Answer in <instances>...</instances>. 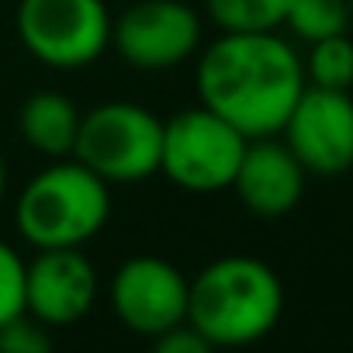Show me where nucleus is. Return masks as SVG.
Listing matches in <instances>:
<instances>
[{
  "label": "nucleus",
  "mask_w": 353,
  "mask_h": 353,
  "mask_svg": "<svg viewBox=\"0 0 353 353\" xmlns=\"http://www.w3.org/2000/svg\"><path fill=\"white\" fill-rule=\"evenodd\" d=\"M305 87V63L277 32H222L198 59L201 104L246 139L277 135Z\"/></svg>",
  "instance_id": "obj_1"
},
{
  "label": "nucleus",
  "mask_w": 353,
  "mask_h": 353,
  "mask_svg": "<svg viewBox=\"0 0 353 353\" xmlns=\"http://www.w3.org/2000/svg\"><path fill=\"white\" fill-rule=\"evenodd\" d=\"M284 312L281 277L256 256H222L191 281L188 322L212 346H250Z\"/></svg>",
  "instance_id": "obj_2"
},
{
  "label": "nucleus",
  "mask_w": 353,
  "mask_h": 353,
  "mask_svg": "<svg viewBox=\"0 0 353 353\" xmlns=\"http://www.w3.org/2000/svg\"><path fill=\"white\" fill-rule=\"evenodd\" d=\"M111 219V184L80 159H56L21 191L14 225L35 250L83 246Z\"/></svg>",
  "instance_id": "obj_3"
},
{
  "label": "nucleus",
  "mask_w": 353,
  "mask_h": 353,
  "mask_svg": "<svg viewBox=\"0 0 353 353\" xmlns=\"http://www.w3.org/2000/svg\"><path fill=\"white\" fill-rule=\"evenodd\" d=\"M73 159L108 184H135L159 173L163 121L132 101H104L80 118Z\"/></svg>",
  "instance_id": "obj_4"
},
{
  "label": "nucleus",
  "mask_w": 353,
  "mask_h": 353,
  "mask_svg": "<svg viewBox=\"0 0 353 353\" xmlns=\"http://www.w3.org/2000/svg\"><path fill=\"white\" fill-rule=\"evenodd\" d=\"M246 135L212 108H191L163 121V159L159 170L191 194H219L232 188Z\"/></svg>",
  "instance_id": "obj_5"
},
{
  "label": "nucleus",
  "mask_w": 353,
  "mask_h": 353,
  "mask_svg": "<svg viewBox=\"0 0 353 353\" xmlns=\"http://www.w3.org/2000/svg\"><path fill=\"white\" fill-rule=\"evenodd\" d=\"M14 28L21 46L52 70H80L111 46L104 0H21Z\"/></svg>",
  "instance_id": "obj_6"
},
{
  "label": "nucleus",
  "mask_w": 353,
  "mask_h": 353,
  "mask_svg": "<svg viewBox=\"0 0 353 353\" xmlns=\"http://www.w3.org/2000/svg\"><path fill=\"white\" fill-rule=\"evenodd\" d=\"M111 42L135 70H170L194 56L201 18L184 0H135L111 21Z\"/></svg>",
  "instance_id": "obj_7"
},
{
  "label": "nucleus",
  "mask_w": 353,
  "mask_h": 353,
  "mask_svg": "<svg viewBox=\"0 0 353 353\" xmlns=\"http://www.w3.org/2000/svg\"><path fill=\"white\" fill-rule=\"evenodd\" d=\"M191 281L163 256H132L114 270L111 305L121 325L135 336L156 339L188 322Z\"/></svg>",
  "instance_id": "obj_8"
},
{
  "label": "nucleus",
  "mask_w": 353,
  "mask_h": 353,
  "mask_svg": "<svg viewBox=\"0 0 353 353\" xmlns=\"http://www.w3.org/2000/svg\"><path fill=\"white\" fill-rule=\"evenodd\" d=\"M284 142L308 173L336 176L353 166V97L350 90L305 87L284 121Z\"/></svg>",
  "instance_id": "obj_9"
},
{
  "label": "nucleus",
  "mask_w": 353,
  "mask_h": 353,
  "mask_svg": "<svg viewBox=\"0 0 353 353\" xmlns=\"http://www.w3.org/2000/svg\"><path fill=\"white\" fill-rule=\"evenodd\" d=\"M97 301V270L80 246L39 250L25 270V308L49 329L80 322Z\"/></svg>",
  "instance_id": "obj_10"
},
{
  "label": "nucleus",
  "mask_w": 353,
  "mask_h": 353,
  "mask_svg": "<svg viewBox=\"0 0 353 353\" xmlns=\"http://www.w3.org/2000/svg\"><path fill=\"white\" fill-rule=\"evenodd\" d=\"M305 173L308 170L298 163V156L288 149V142L263 135V139L246 142L232 191L253 215L284 219L305 194Z\"/></svg>",
  "instance_id": "obj_11"
},
{
  "label": "nucleus",
  "mask_w": 353,
  "mask_h": 353,
  "mask_svg": "<svg viewBox=\"0 0 353 353\" xmlns=\"http://www.w3.org/2000/svg\"><path fill=\"white\" fill-rule=\"evenodd\" d=\"M80 108L59 94V90H39L32 97H25L21 111H18V132L21 139L52 159H66L77 149V135H80Z\"/></svg>",
  "instance_id": "obj_12"
},
{
  "label": "nucleus",
  "mask_w": 353,
  "mask_h": 353,
  "mask_svg": "<svg viewBox=\"0 0 353 353\" xmlns=\"http://www.w3.org/2000/svg\"><path fill=\"white\" fill-rule=\"evenodd\" d=\"M205 11L219 32H277L291 0H205Z\"/></svg>",
  "instance_id": "obj_13"
},
{
  "label": "nucleus",
  "mask_w": 353,
  "mask_h": 353,
  "mask_svg": "<svg viewBox=\"0 0 353 353\" xmlns=\"http://www.w3.org/2000/svg\"><path fill=\"white\" fill-rule=\"evenodd\" d=\"M305 80L312 87H329V90L353 87V42L346 39V32L312 42L305 59Z\"/></svg>",
  "instance_id": "obj_14"
},
{
  "label": "nucleus",
  "mask_w": 353,
  "mask_h": 353,
  "mask_svg": "<svg viewBox=\"0 0 353 353\" xmlns=\"http://www.w3.org/2000/svg\"><path fill=\"white\" fill-rule=\"evenodd\" d=\"M284 25L308 46L329 35H343L350 28V0H291Z\"/></svg>",
  "instance_id": "obj_15"
},
{
  "label": "nucleus",
  "mask_w": 353,
  "mask_h": 353,
  "mask_svg": "<svg viewBox=\"0 0 353 353\" xmlns=\"http://www.w3.org/2000/svg\"><path fill=\"white\" fill-rule=\"evenodd\" d=\"M25 270L28 263L18 256V250L0 243V325L28 312L25 308Z\"/></svg>",
  "instance_id": "obj_16"
},
{
  "label": "nucleus",
  "mask_w": 353,
  "mask_h": 353,
  "mask_svg": "<svg viewBox=\"0 0 353 353\" xmlns=\"http://www.w3.org/2000/svg\"><path fill=\"white\" fill-rule=\"evenodd\" d=\"M49 350H52V332L32 312H21L0 325V353H49Z\"/></svg>",
  "instance_id": "obj_17"
},
{
  "label": "nucleus",
  "mask_w": 353,
  "mask_h": 353,
  "mask_svg": "<svg viewBox=\"0 0 353 353\" xmlns=\"http://www.w3.org/2000/svg\"><path fill=\"white\" fill-rule=\"evenodd\" d=\"M152 346H156V353H212L215 350L191 322H181V325L166 329L163 336L152 339Z\"/></svg>",
  "instance_id": "obj_18"
},
{
  "label": "nucleus",
  "mask_w": 353,
  "mask_h": 353,
  "mask_svg": "<svg viewBox=\"0 0 353 353\" xmlns=\"http://www.w3.org/2000/svg\"><path fill=\"white\" fill-rule=\"evenodd\" d=\"M4 188H8V166H4V156H0V198H4Z\"/></svg>",
  "instance_id": "obj_19"
},
{
  "label": "nucleus",
  "mask_w": 353,
  "mask_h": 353,
  "mask_svg": "<svg viewBox=\"0 0 353 353\" xmlns=\"http://www.w3.org/2000/svg\"><path fill=\"white\" fill-rule=\"evenodd\" d=\"M350 8H353V0H350Z\"/></svg>",
  "instance_id": "obj_20"
}]
</instances>
